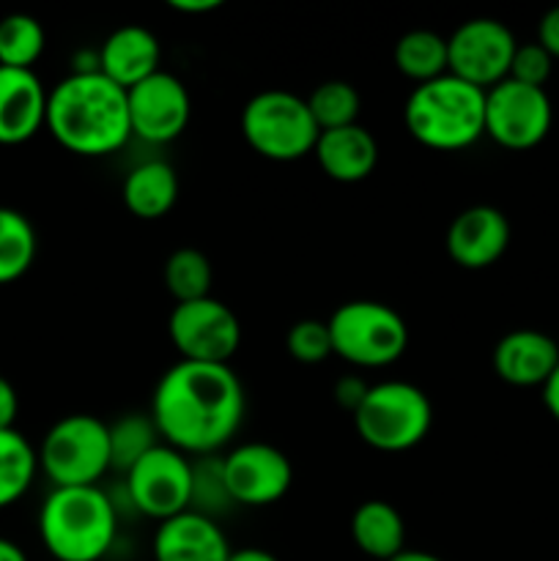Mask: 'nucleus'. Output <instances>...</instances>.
<instances>
[{"label": "nucleus", "mask_w": 559, "mask_h": 561, "mask_svg": "<svg viewBox=\"0 0 559 561\" xmlns=\"http://www.w3.org/2000/svg\"><path fill=\"white\" fill-rule=\"evenodd\" d=\"M559 365V340L537 329L507 332L493 348V373L510 387H543Z\"/></svg>", "instance_id": "obj_16"}, {"label": "nucleus", "mask_w": 559, "mask_h": 561, "mask_svg": "<svg viewBox=\"0 0 559 561\" xmlns=\"http://www.w3.org/2000/svg\"><path fill=\"white\" fill-rule=\"evenodd\" d=\"M543 403H546L548 414L559 422V365L557 370L551 373V378L543 383Z\"/></svg>", "instance_id": "obj_36"}, {"label": "nucleus", "mask_w": 559, "mask_h": 561, "mask_svg": "<svg viewBox=\"0 0 559 561\" xmlns=\"http://www.w3.org/2000/svg\"><path fill=\"white\" fill-rule=\"evenodd\" d=\"M307 107H310L312 121L318 129H343V126H354L360 118L362 99L351 82L345 80H327L316 85V91L307 96Z\"/></svg>", "instance_id": "obj_28"}, {"label": "nucleus", "mask_w": 559, "mask_h": 561, "mask_svg": "<svg viewBox=\"0 0 559 561\" xmlns=\"http://www.w3.org/2000/svg\"><path fill=\"white\" fill-rule=\"evenodd\" d=\"M162 279L175 305L206 299V296H212L214 283L212 261L195 247H181V250L170 252L168 261H164Z\"/></svg>", "instance_id": "obj_26"}, {"label": "nucleus", "mask_w": 559, "mask_h": 561, "mask_svg": "<svg viewBox=\"0 0 559 561\" xmlns=\"http://www.w3.org/2000/svg\"><path fill=\"white\" fill-rule=\"evenodd\" d=\"M38 466L53 488L99 485V480L113 469L110 425L93 414L64 416L44 436Z\"/></svg>", "instance_id": "obj_8"}, {"label": "nucleus", "mask_w": 559, "mask_h": 561, "mask_svg": "<svg viewBox=\"0 0 559 561\" xmlns=\"http://www.w3.org/2000/svg\"><path fill=\"white\" fill-rule=\"evenodd\" d=\"M444 247L455 266L480 272L493 266L510 247V222L499 208L469 206L449 222Z\"/></svg>", "instance_id": "obj_15"}, {"label": "nucleus", "mask_w": 559, "mask_h": 561, "mask_svg": "<svg viewBox=\"0 0 559 561\" xmlns=\"http://www.w3.org/2000/svg\"><path fill=\"white\" fill-rule=\"evenodd\" d=\"M223 5V0H168V9L175 11V14H186V16H201V14H212Z\"/></svg>", "instance_id": "obj_35"}, {"label": "nucleus", "mask_w": 559, "mask_h": 561, "mask_svg": "<svg viewBox=\"0 0 559 561\" xmlns=\"http://www.w3.org/2000/svg\"><path fill=\"white\" fill-rule=\"evenodd\" d=\"M327 327L332 356L356 370H381L409 348V327L395 307L381 301H345L329 316Z\"/></svg>", "instance_id": "obj_5"}, {"label": "nucleus", "mask_w": 559, "mask_h": 561, "mask_svg": "<svg viewBox=\"0 0 559 561\" xmlns=\"http://www.w3.org/2000/svg\"><path fill=\"white\" fill-rule=\"evenodd\" d=\"M392 58L400 75L417 85H425V82L449 75L447 38L438 36L436 31H427V27L403 33L395 44Z\"/></svg>", "instance_id": "obj_23"}, {"label": "nucleus", "mask_w": 559, "mask_h": 561, "mask_svg": "<svg viewBox=\"0 0 559 561\" xmlns=\"http://www.w3.org/2000/svg\"><path fill=\"white\" fill-rule=\"evenodd\" d=\"M230 551L217 520L195 510L162 520L153 535V561H228Z\"/></svg>", "instance_id": "obj_18"}, {"label": "nucleus", "mask_w": 559, "mask_h": 561, "mask_svg": "<svg viewBox=\"0 0 559 561\" xmlns=\"http://www.w3.org/2000/svg\"><path fill=\"white\" fill-rule=\"evenodd\" d=\"M47 121V91L31 69L0 66V146L36 137Z\"/></svg>", "instance_id": "obj_17"}, {"label": "nucleus", "mask_w": 559, "mask_h": 561, "mask_svg": "<svg viewBox=\"0 0 559 561\" xmlns=\"http://www.w3.org/2000/svg\"><path fill=\"white\" fill-rule=\"evenodd\" d=\"M285 348H288L290 359H296L299 365H321L323 359L332 356V337H329L327 321H316V318L296 321L288 329Z\"/></svg>", "instance_id": "obj_30"}, {"label": "nucleus", "mask_w": 559, "mask_h": 561, "mask_svg": "<svg viewBox=\"0 0 559 561\" xmlns=\"http://www.w3.org/2000/svg\"><path fill=\"white\" fill-rule=\"evenodd\" d=\"M168 334L181 359L203 365H230L241 345L239 318L214 296L175 305L168 318Z\"/></svg>", "instance_id": "obj_10"}, {"label": "nucleus", "mask_w": 559, "mask_h": 561, "mask_svg": "<svg viewBox=\"0 0 559 561\" xmlns=\"http://www.w3.org/2000/svg\"><path fill=\"white\" fill-rule=\"evenodd\" d=\"M241 135L247 146L272 162H296L316 148L318 124L307 99L283 88L255 93L241 110Z\"/></svg>", "instance_id": "obj_7"}, {"label": "nucleus", "mask_w": 559, "mask_h": 561, "mask_svg": "<svg viewBox=\"0 0 559 561\" xmlns=\"http://www.w3.org/2000/svg\"><path fill=\"white\" fill-rule=\"evenodd\" d=\"M228 561H280L274 553L263 551V548H239V551H230Z\"/></svg>", "instance_id": "obj_37"}, {"label": "nucleus", "mask_w": 559, "mask_h": 561, "mask_svg": "<svg viewBox=\"0 0 559 561\" xmlns=\"http://www.w3.org/2000/svg\"><path fill=\"white\" fill-rule=\"evenodd\" d=\"M159 431L151 414H126L110 425V460L115 471H129L137 460L159 447Z\"/></svg>", "instance_id": "obj_29"}, {"label": "nucleus", "mask_w": 559, "mask_h": 561, "mask_svg": "<svg viewBox=\"0 0 559 561\" xmlns=\"http://www.w3.org/2000/svg\"><path fill=\"white\" fill-rule=\"evenodd\" d=\"M44 27L31 14H9L0 20V66L31 69L44 53Z\"/></svg>", "instance_id": "obj_27"}, {"label": "nucleus", "mask_w": 559, "mask_h": 561, "mask_svg": "<svg viewBox=\"0 0 559 561\" xmlns=\"http://www.w3.org/2000/svg\"><path fill=\"white\" fill-rule=\"evenodd\" d=\"M367 389H370V383H367L362 376H343L338 383H334V400H338L340 409L354 414V411L360 409L362 400H365Z\"/></svg>", "instance_id": "obj_32"}, {"label": "nucleus", "mask_w": 559, "mask_h": 561, "mask_svg": "<svg viewBox=\"0 0 559 561\" xmlns=\"http://www.w3.org/2000/svg\"><path fill=\"white\" fill-rule=\"evenodd\" d=\"M0 561H27V557L16 542L0 537Z\"/></svg>", "instance_id": "obj_38"}, {"label": "nucleus", "mask_w": 559, "mask_h": 561, "mask_svg": "<svg viewBox=\"0 0 559 561\" xmlns=\"http://www.w3.org/2000/svg\"><path fill=\"white\" fill-rule=\"evenodd\" d=\"M554 69V58L540 42H529V44H518L513 55V64H510V77L507 80L524 82V85L532 88H543L551 77Z\"/></svg>", "instance_id": "obj_31"}, {"label": "nucleus", "mask_w": 559, "mask_h": 561, "mask_svg": "<svg viewBox=\"0 0 559 561\" xmlns=\"http://www.w3.org/2000/svg\"><path fill=\"white\" fill-rule=\"evenodd\" d=\"M159 60H162L159 38L142 25L118 27L99 47V71L124 91L157 75Z\"/></svg>", "instance_id": "obj_19"}, {"label": "nucleus", "mask_w": 559, "mask_h": 561, "mask_svg": "<svg viewBox=\"0 0 559 561\" xmlns=\"http://www.w3.org/2000/svg\"><path fill=\"white\" fill-rule=\"evenodd\" d=\"M515 47L518 42L504 22L491 20V16L460 22L447 38L449 75L488 91L510 77Z\"/></svg>", "instance_id": "obj_12"}, {"label": "nucleus", "mask_w": 559, "mask_h": 561, "mask_svg": "<svg viewBox=\"0 0 559 561\" xmlns=\"http://www.w3.org/2000/svg\"><path fill=\"white\" fill-rule=\"evenodd\" d=\"M118 535V513L99 485L53 488L38 510V537L55 561H102Z\"/></svg>", "instance_id": "obj_3"}, {"label": "nucleus", "mask_w": 559, "mask_h": 561, "mask_svg": "<svg viewBox=\"0 0 559 561\" xmlns=\"http://www.w3.org/2000/svg\"><path fill=\"white\" fill-rule=\"evenodd\" d=\"M312 157L323 175L338 184H360L376 170L378 142L365 126H343V129L321 131Z\"/></svg>", "instance_id": "obj_20"}, {"label": "nucleus", "mask_w": 559, "mask_h": 561, "mask_svg": "<svg viewBox=\"0 0 559 561\" xmlns=\"http://www.w3.org/2000/svg\"><path fill=\"white\" fill-rule=\"evenodd\" d=\"M554 107L546 88L502 80L486 91V135L510 151H526L546 140Z\"/></svg>", "instance_id": "obj_11"}, {"label": "nucleus", "mask_w": 559, "mask_h": 561, "mask_svg": "<svg viewBox=\"0 0 559 561\" xmlns=\"http://www.w3.org/2000/svg\"><path fill=\"white\" fill-rule=\"evenodd\" d=\"M38 455L20 431H0V510L20 502L33 485Z\"/></svg>", "instance_id": "obj_24"}, {"label": "nucleus", "mask_w": 559, "mask_h": 561, "mask_svg": "<svg viewBox=\"0 0 559 561\" xmlns=\"http://www.w3.org/2000/svg\"><path fill=\"white\" fill-rule=\"evenodd\" d=\"M244 387L230 365L175 362L151 398V420L168 447L208 458L239 433Z\"/></svg>", "instance_id": "obj_1"}, {"label": "nucleus", "mask_w": 559, "mask_h": 561, "mask_svg": "<svg viewBox=\"0 0 559 561\" xmlns=\"http://www.w3.org/2000/svg\"><path fill=\"white\" fill-rule=\"evenodd\" d=\"M409 135L433 151H464L486 135V91L444 75L417 85L403 107Z\"/></svg>", "instance_id": "obj_4"}, {"label": "nucleus", "mask_w": 559, "mask_h": 561, "mask_svg": "<svg viewBox=\"0 0 559 561\" xmlns=\"http://www.w3.org/2000/svg\"><path fill=\"white\" fill-rule=\"evenodd\" d=\"M36 230L25 214L0 206V285L20 279L36 261Z\"/></svg>", "instance_id": "obj_25"}, {"label": "nucleus", "mask_w": 559, "mask_h": 561, "mask_svg": "<svg viewBox=\"0 0 559 561\" xmlns=\"http://www.w3.org/2000/svg\"><path fill=\"white\" fill-rule=\"evenodd\" d=\"M351 537L365 557L389 561L406 551V524L398 510L381 499L362 502L351 518Z\"/></svg>", "instance_id": "obj_22"}, {"label": "nucleus", "mask_w": 559, "mask_h": 561, "mask_svg": "<svg viewBox=\"0 0 559 561\" xmlns=\"http://www.w3.org/2000/svg\"><path fill=\"white\" fill-rule=\"evenodd\" d=\"M121 197H124L126 211L135 214L137 219H159L179 201V175L173 164L162 159H148L129 170Z\"/></svg>", "instance_id": "obj_21"}, {"label": "nucleus", "mask_w": 559, "mask_h": 561, "mask_svg": "<svg viewBox=\"0 0 559 561\" xmlns=\"http://www.w3.org/2000/svg\"><path fill=\"white\" fill-rule=\"evenodd\" d=\"M356 436L378 453H406L431 433L433 405L420 387L409 381L370 383L354 411Z\"/></svg>", "instance_id": "obj_6"}, {"label": "nucleus", "mask_w": 559, "mask_h": 561, "mask_svg": "<svg viewBox=\"0 0 559 561\" xmlns=\"http://www.w3.org/2000/svg\"><path fill=\"white\" fill-rule=\"evenodd\" d=\"M389 561H444V559H442V557H436V553L417 551V548H406V551H400L398 557L389 559Z\"/></svg>", "instance_id": "obj_39"}, {"label": "nucleus", "mask_w": 559, "mask_h": 561, "mask_svg": "<svg viewBox=\"0 0 559 561\" xmlns=\"http://www.w3.org/2000/svg\"><path fill=\"white\" fill-rule=\"evenodd\" d=\"M228 496L241 507H269L290 491L294 466L283 449L266 442H247L223 458Z\"/></svg>", "instance_id": "obj_13"}, {"label": "nucleus", "mask_w": 559, "mask_h": 561, "mask_svg": "<svg viewBox=\"0 0 559 561\" xmlns=\"http://www.w3.org/2000/svg\"><path fill=\"white\" fill-rule=\"evenodd\" d=\"M126 496L140 515L170 520L192 510V460L179 449L159 444L126 471Z\"/></svg>", "instance_id": "obj_9"}, {"label": "nucleus", "mask_w": 559, "mask_h": 561, "mask_svg": "<svg viewBox=\"0 0 559 561\" xmlns=\"http://www.w3.org/2000/svg\"><path fill=\"white\" fill-rule=\"evenodd\" d=\"M44 126L66 151L80 157H107L124 148L132 137L126 91L102 71H71L47 93Z\"/></svg>", "instance_id": "obj_2"}, {"label": "nucleus", "mask_w": 559, "mask_h": 561, "mask_svg": "<svg viewBox=\"0 0 559 561\" xmlns=\"http://www.w3.org/2000/svg\"><path fill=\"white\" fill-rule=\"evenodd\" d=\"M126 102H129L132 137L153 146L175 140L192 118L190 91L179 77L162 69L129 88Z\"/></svg>", "instance_id": "obj_14"}, {"label": "nucleus", "mask_w": 559, "mask_h": 561, "mask_svg": "<svg viewBox=\"0 0 559 561\" xmlns=\"http://www.w3.org/2000/svg\"><path fill=\"white\" fill-rule=\"evenodd\" d=\"M537 42L551 53V58H559V5H554L551 11H546V16L540 20V27H537Z\"/></svg>", "instance_id": "obj_34"}, {"label": "nucleus", "mask_w": 559, "mask_h": 561, "mask_svg": "<svg viewBox=\"0 0 559 561\" xmlns=\"http://www.w3.org/2000/svg\"><path fill=\"white\" fill-rule=\"evenodd\" d=\"M16 414H20V398L11 381L0 376V431H14Z\"/></svg>", "instance_id": "obj_33"}]
</instances>
